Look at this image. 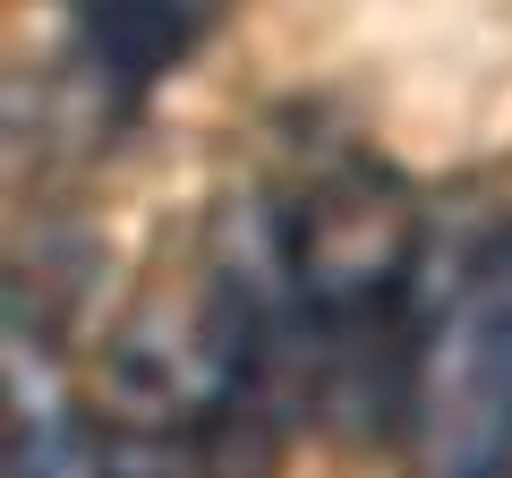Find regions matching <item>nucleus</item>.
<instances>
[{
    "instance_id": "1",
    "label": "nucleus",
    "mask_w": 512,
    "mask_h": 478,
    "mask_svg": "<svg viewBox=\"0 0 512 478\" xmlns=\"http://www.w3.org/2000/svg\"><path fill=\"white\" fill-rule=\"evenodd\" d=\"M419 410L436 478H512V231L461 274L419 359Z\"/></svg>"
},
{
    "instance_id": "2",
    "label": "nucleus",
    "mask_w": 512,
    "mask_h": 478,
    "mask_svg": "<svg viewBox=\"0 0 512 478\" xmlns=\"http://www.w3.org/2000/svg\"><path fill=\"white\" fill-rule=\"evenodd\" d=\"M197 18H205V0H86L77 43L111 86H154L197 43Z\"/></svg>"
}]
</instances>
